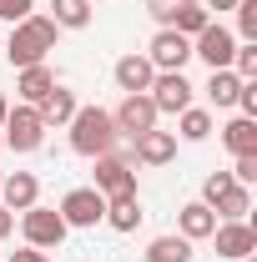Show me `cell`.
Segmentation results:
<instances>
[{"mask_svg": "<svg viewBox=\"0 0 257 262\" xmlns=\"http://www.w3.org/2000/svg\"><path fill=\"white\" fill-rule=\"evenodd\" d=\"M0 182H5V171H0Z\"/></svg>", "mask_w": 257, "mask_h": 262, "instance_id": "f35d334b", "label": "cell"}, {"mask_svg": "<svg viewBox=\"0 0 257 262\" xmlns=\"http://www.w3.org/2000/svg\"><path fill=\"white\" fill-rule=\"evenodd\" d=\"M172 157H177V136L172 131H141L131 141V162H141V166H166Z\"/></svg>", "mask_w": 257, "mask_h": 262, "instance_id": "4fadbf2b", "label": "cell"}, {"mask_svg": "<svg viewBox=\"0 0 257 262\" xmlns=\"http://www.w3.org/2000/svg\"><path fill=\"white\" fill-rule=\"evenodd\" d=\"M232 10H237V40H257V0H237V5H232Z\"/></svg>", "mask_w": 257, "mask_h": 262, "instance_id": "4316f807", "label": "cell"}, {"mask_svg": "<svg viewBox=\"0 0 257 262\" xmlns=\"http://www.w3.org/2000/svg\"><path fill=\"white\" fill-rule=\"evenodd\" d=\"M207 20H212V15L202 10V0H177V10H172V20H166V26H172V31H182L187 40H192Z\"/></svg>", "mask_w": 257, "mask_h": 262, "instance_id": "d4e9b609", "label": "cell"}, {"mask_svg": "<svg viewBox=\"0 0 257 262\" xmlns=\"http://www.w3.org/2000/svg\"><path fill=\"white\" fill-rule=\"evenodd\" d=\"M152 76H157V66L146 61L141 51H131L121 61L111 66V81H116V91H126V96H141L146 86H152Z\"/></svg>", "mask_w": 257, "mask_h": 262, "instance_id": "7c38bea8", "label": "cell"}, {"mask_svg": "<svg viewBox=\"0 0 257 262\" xmlns=\"http://www.w3.org/2000/svg\"><path fill=\"white\" fill-rule=\"evenodd\" d=\"M242 262H257V252H247V257H242Z\"/></svg>", "mask_w": 257, "mask_h": 262, "instance_id": "8d00e7d4", "label": "cell"}, {"mask_svg": "<svg viewBox=\"0 0 257 262\" xmlns=\"http://www.w3.org/2000/svg\"><path fill=\"white\" fill-rule=\"evenodd\" d=\"M232 182H237V187H252V182H257V157H237V166H232Z\"/></svg>", "mask_w": 257, "mask_h": 262, "instance_id": "4dcf8cb0", "label": "cell"}, {"mask_svg": "<svg viewBox=\"0 0 257 262\" xmlns=\"http://www.w3.org/2000/svg\"><path fill=\"white\" fill-rule=\"evenodd\" d=\"M222 146L232 157H257V121L252 116H232L222 126Z\"/></svg>", "mask_w": 257, "mask_h": 262, "instance_id": "ac0fdd59", "label": "cell"}, {"mask_svg": "<svg viewBox=\"0 0 257 262\" xmlns=\"http://www.w3.org/2000/svg\"><path fill=\"white\" fill-rule=\"evenodd\" d=\"M212 212H217V222H247V212H252V192H247V187H227V192L212 202Z\"/></svg>", "mask_w": 257, "mask_h": 262, "instance_id": "7402d4cb", "label": "cell"}, {"mask_svg": "<svg viewBox=\"0 0 257 262\" xmlns=\"http://www.w3.org/2000/svg\"><path fill=\"white\" fill-rule=\"evenodd\" d=\"M141 56L157 66V71H187V61H192V40H187L182 31H172V26H161Z\"/></svg>", "mask_w": 257, "mask_h": 262, "instance_id": "9c48e42d", "label": "cell"}, {"mask_svg": "<svg viewBox=\"0 0 257 262\" xmlns=\"http://www.w3.org/2000/svg\"><path fill=\"white\" fill-rule=\"evenodd\" d=\"M66 222H61V212L56 207H26L20 212V237H26V247H40V252H51V247H61L66 242Z\"/></svg>", "mask_w": 257, "mask_h": 262, "instance_id": "5b68a950", "label": "cell"}, {"mask_svg": "<svg viewBox=\"0 0 257 262\" xmlns=\"http://www.w3.org/2000/svg\"><path fill=\"white\" fill-rule=\"evenodd\" d=\"M146 96H152V106H157V116H182V111L192 106L197 86L187 81V71H157L152 86H146Z\"/></svg>", "mask_w": 257, "mask_h": 262, "instance_id": "277c9868", "label": "cell"}, {"mask_svg": "<svg viewBox=\"0 0 257 262\" xmlns=\"http://www.w3.org/2000/svg\"><path fill=\"white\" fill-rule=\"evenodd\" d=\"M212 227H217V212H212L207 202H187V207L177 212V232H182L187 242H207Z\"/></svg>", "mask_w": 257, "mask_h": 262, "instance_id": "2e32d148", "label": "cell"}, {"mask_svg": "<svg viewBox=\"0 0 257 262\" xmlns=\"http://www.w3.org/2000/svg\"><path fill=\"white\" fill-rule=\"evenodd\" d=\"M111 121H116V136L136 141L141 131H157V106H152L146 91H141V96H121V106L111 111Z\"/></svg>", "mask_w": 257, "mask_h": 262, "instance_id": "30bf717a", "label": "cell"}, {"mask_svg": "<svg viewBox=\"0 0 257 262\" xmlns=\"http://www.w3.org/2000/svg\"><path fill=\"white\" fill-rule=\"evenodd\" d=\"M232 5H237V0H202V10H207V15H212V10L222 15V10H232Z\"/></svg>", "mask_w": 257, "mask_h": 262, "instance_id": "e575fe53", "label": "cell"}, {"mask_svg": "<svg viewBox=\"0 0 257 262\" xmlns=\"http://www.w3.org/2000/svg\"><path fill=\"white\" fill-rule=\"evenodd\" d=\"M46 121H40V111L35 106H10L5 111V121H0V141L10 146V151H40V141H46Z\"/></svg>", "mask_w": 257, "mask_h": 262, "instance_id": "3957f363", "label": "cell"}, {"mask_svg": "<svg viewBox=\"0 0 257 262\" xmlns=\"http://www.w3.org/2000/svg\"><path fill=\"white\" fill-rule=\"evenodd\" d=\"M0 151H5V141H0Z\"/></svg>", "mask_w": 257, "mask_h": 262, "instance_id": "74e56055", "label": "cell"}, {"mask_svg": "<svg viewBox=\"0 0 257 262\" xmlns=\"http://www.w3.org/2000/svg\"><path fill=\"white\" fill-rule=\"evenodd\" d=\"M96 162V187L101 196H136V162H131V151L126 157H116V151H106V157H91Z\"/></svg>", "mask_w": 257, "mask_h": 262, "instance_id": "52a82bcc", "label": "cell"}, {"mask_svg": "<svg viewBox=\"0 0 257 262\" xmlns=\"http://www.w3.org/2000/svg\"><path fill=\"white\" fill-rule=\"evenodd\" d=\"M227 187H237V182H232V171H212V177H207V182H202V202H207V207H212V202H217V196H222Z\"/></svg>", "mask_w": 257, "mask_h": 262, "instance_id": "f1b7e54d", "label": "cell"}, {"mask_svg": "<svg viewBox=\"0 0 257 262\" xmlns=\"http://www.w3.org/2000/svg\"><path fill=\"white\" fill-rule=\"evenodd\" d=\"M91 5H96V0H91Z\"/></svg>", "mask_w": 257, "mask_h": 262, "instance_id": "ab89813d", "label": "cell"}, {"mask_svg": "<svg viewBox=\"0 0 257 262\" xmlns=\"http://www.w3.org/2000/svg\"><path fill=\"white\" fill-rule=\"evenodd\" d=\"M40 202V177L35 171H10L5 182H0V207H10V212H26Z\"/></svg>", "mask_w": 257, "mask_h": 262, "instance_id": "5bb4252c", "label": "cell"}, {"mask_svg": "<svg viewBox=\"0 0 257 262\" xmlns=\"http://www.w3.org/2000/svg\"><path fill=\"white\" fill-rule=\"evenodd\" d=\"M10 262H51L40 247H20V252H10Z\"/></svg>", "mask_w": 257, "mask_h": 262, "instance_id": "d6a6232c", "label": "cell"}, {"mask_svg": "<svg viewBox=\"0 0 257 262\" xmlns=\"http://www.w3.org/2000/svg\"><path fill=\"white\" fill-rule=\"evenodd\" d=\"M212 242H217V257L242 262L247 252H257V227L252 222H217L212 227Z\"/></svg>", "mask_w": 257, "mask_h": 262, "instance_id": "8fae6325", "label": "cell"}, {"mask_svg": "<svg viewBox=\"0 0 257 262\" xmlns=\"http://www.w3.org/2000/svg\"><path fill=\"white\" fill-rule=\"evenodd\" d=\"M56 212H61L66 227H96L101 217H106V196H101L96 187H71Z\"/></svg>", "mask_w": 257, "mask_h": 262, "instance_id": "ba28073f", "label": "cell"}, {"mask_svg": "<svg viewBox=\"0 0 257 262\" xmlns=\"http://www.w3.org/2000/svg\"><path fill=\"white\" fill-rule=\"evenodd\" d=\"M172 136H182V141H207V136H212V111H207V106H187V111H182V116H177V131H172Z\"/></svg>", "mask_w": 257, "mask_h": 262, "instance_id": "603a6c76", "label": "cell"}, {"mask_svg": "<svg viewBox=\"0 0 257 262\" xmlns=\"http://www.w3.org/2000/svg\"><path fill=\"white\" fill-rule=\"evenodd\" d=\"M141 217H146V212H141V196H106V217H101V222L111 232H136Z\"/></svg>", "mask_w": 257, "mask_h": 262, "instance_id": "e0dca14e", "label": "cell"}, {"mask_svg": "<svg viewBox=\"0 0 257 262\" xmlns=\"http://www.w3.org/2000/svg\"><path fill=\"white\" fill-rule=\"evenodd\" d=\"M91 0H51V20H56V31H86L91 26Z\"/></svg>", "mask_w": 257, "mask_h": 262, "instance_id": "ffe728a7", "label": "cell"}, {"mask_svg": "<svg viewBox=\"0 0 257 262\" xmlns=\"http://www.w3.org/2000/svg\"><path fill=\"white\" fill-rule=\"evenodd\" d=\"M5 111H10V96H5V91H0V121H5Z\"/></svg>", "mask_w": 257, "mask_h": 262, "instance_id": "d590c367", "label": "cell"}, {"mask_svg": "<svg viewBox=\"0 0 257 262\" xmlns=\"http://www.w3.org/2000/svg\"><path fill=\"white\" fill-rule=\"evenodd\" d=\"M56 91V71L40 61V66H26L20 76H15V96H20V106H40V101Z\"/></svg>", "mask_w": 257, "mask_h": 262, "instance_id": "9a60e30c", "label": "cell"}, {"mask_svg": "<svg viewBox=\"0 0 257 262\" xmlns=\"http://www.w3.org/2000/svg\"><path fill=\"white\" fill-rule=\"evenodd\" d=\"M10 232H15V212H10V207H0V242H5Z\"/></svg>", "mask_w": 257, "mask_h": 262, "instance_id": "836d02e7", "label": "cell"}, {"mask_svg": "<svg viewBox=\"0 0 257 262\" xmlns=\"http://www.w3.org/2000/svg\"><path fill=\"white\" fill-rule=\"evenodd\" d=\"M71 126V151L76 157H106V151H116V121H111V111H101V106H76V116L66 121Z\"/></svg>", "mask_w": 257, "mask_h": 262, "instance_id": "7a4b0ae2", "label": "cell"}, {"mask_svg": "<svg viewBox=\"0 0 257 262\" xmlns=\"http://www.w3.org/2000/svg\"><path fill=\"white\" fill-rule=\"evenodd\" d=\"M172 10H177V0H146V15H152L157 26H166V20H172Z\"/></svg>", "mask_w": 257, "mask_h": 262, "instance_id": "1f68e13d", "label": "cell"}, {"mask_svg": "<svg viewBox=\"0 0 257 262\" xmlns=\"http://www.w3.org/2000/svg\"><path fill=\"white\" fill-rule=\"evenodd\" d=\"M76 106H81V101H76V91H66V86H56V91H51V96L40 101L35 111H40V121H46V126H66V121L76 116Z\"/></svg>", "mask_w": 257, "mask_h": 262, "instance_id": "44dd1931", "label": "cell"}, {"mask_svg": "<svg viewBox=\"0 0 257 262\" xmlns=\"http://www.w3.org/2000/svg\"><path fill=\"white\" fill-rule=\"evenodd\" d=\"M192 56H202V61H207V71H232V56H237V35L227 31L222 20H207V26L192 35Z\"/></svg>", "mask_w": 257, "mask_h": 262, "instance_id": "8992f818", "label": "cell"}, {"mask_svg": "<svg viewBox=\"0 0 257 262\" xmlns=\"http://www.w3.org/2000/svg\"><path fill=\"white\" fill-rule=\"evenodd\" d=\"M26 15H35V0H0V20L5 26H20Z\"/></svg>", "mask_w": 257, "mask_h": 262, "instance_id": "83f0119b", "label": "cell"}, {"mask_svg": "<svg viewBox=\"0 0 257 262\" xmlns=\"http://www.w3.org/2000/svg\"><path fill=\"white\" fill-rule=\"evenodd\" d=\"M56 20L51 15H26L20 26H10V40H5V61L15 66V71H26V66H40L46 61V51H56Z\"/></svg>", "mask_w": 257, "mask_h": 262, "instance_id": "6da1fadb", "label": "cell"}, {"mask_svg": "<svg viewBox=\"0 0 257 262\" xmlns=\"http://www.w3.org/2000/svg\"><path fill=\"white\" fill-rule=\"evenodd\" d=\"M202 91H207V101H212V106H237V91H242V76H237V71H212Z\"/></svg>", "mask_w": 257, "mask_h": 262, "instance_id": "cb8c5ba5", "label": "cell"}, {"mask_svg": "<svg viewBox=\"0 0 257 262\" xmlns=\"http://www.w3.org/2000/svg\"><path fill=\"white\" fill-rule=\"evenodd\" d=\"M237 116H252L257 121V81H242V91H237Z\"/></svg>", "mask_w": 257, "mask_h": 262, "instance_id": "f546056e", "label": "cell"}, {"mask_svg": "<svg viewBox=\"0 0 257 262\" xmlns=\"http://www.w3.org/2000/svg\"><path fill=\"white\" fill-rule=\"evenodd\" d=\"M192 247L182 232H166V237H152L146 242V262H192Z\"/></svg>", "mask_w": 257, "mask_h": 262, "instance_id": "d6986e66", "label": "cell"}, {"mask_svg": "<svg viewBox=\"0 0 257 262\" xmlns=\"http://www.w3.org/2000/svg\"><path fill=\"white\" fill-rule=\"evenodd\" d=\"M232 71L242 81H257V40H237V56H232Z\"/></svg>", "mask_w": 257, "mask_h": 262, "instance_id": "484cf974", "label": "cell"}]
</instances>
